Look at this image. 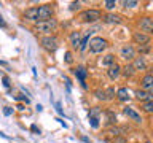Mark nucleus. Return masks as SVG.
Segmentation results:
<instances>
[{
	"mask_svg": "<svg viewBox=\"0 0 153 143\" xmlns=\"http://www.w3.org/2000/svg\"><path fill=\"white\" fill-rule=\"evenodd\" d=\"M132 40L134 43H137V45H147L148 41H150V35H147V33H142V32H134L132 33Z\"/></svg>",
	"mask_w": 153,
	"mask_h": 143,
	"instance_id": "obj_10",
	"label": "nucleus"
},
{
	"mask_svg": "<svg viewBox=\"0 0 153 143\" xmlns=\"http://www.w3.org/2000/svg\"><path fill=\"white\" fill-rule=\"evenodd\" d=\"M123 5H124L126 8H134V7L137 5V2H136V0H129V2L126 0V2H123Z\"/></svg>",
	"mask_w": 153,
	"mask_h": 143,
	"instance_id": "obj_26",
	"label": "nucleus"
},
{
	"mask_svg": "<svg viewBox=\"0 0 153 143\" xmlns=\"http://www.w3.org/2000/svg\"><path fill=\"white\" fill-rule=\"evenodd\" d=\"M24 18L29 19V21H33L37 22V18H38V7H32V8H27L24 11Z\"/></svg>",
	"mask_w": 153,
	"mask_h": 143,
	"instance_id": "obj_15",
	"label": "nucleus"
},
{
	"mask_svg": "<svg viewBox=\"0 0 153 143\" xmlns=\"http://www.w3.org/2000/svg\"><path fill=\"white\" fill-rule=\"evenodd\" d=\"M74 73L76 75V78L80 80V83H81V86L86 89V75H88V72H86V69L85 67H76V69L74 70Z\"/></svg>",
	"mask_w": 153,
	"mask_h": 143,
	"instance_id": "obj_14",
	"label": "nucleus"
},
{
	"mask_svg": "<svg viewBox=\"0 0 153 143\" xmlns=\"http://www.w3.org/2000/svg\"><path fill=\"white\" fill-rule=\"evenodd\" d=\"M113 143H126V140H124L123 137H115V140H113Z\"/></svg>",
	"mask_w": 153,
	"mask_h": 143,
	"instance_id": "obj_34",
	"label": "nucleus"
},
{
	"mask_svg": "<svg viewBox=\"0 0 153 143\" xmlns=\"http://www.w3.org/2000/svg\"><path fill=\"white\" fill-rule=\"evenodd\" d=\"M56 27H57L56 19H48V21H43V22H35L32 30L37 33H50V32H54Z\"/></svg>",
	"mask_w": 153,
	"mask_h": 143,
	"instance_id": "obj_1",
	"label": "nucleus"
},
{
	"mask_svg": "<svg viewBox=\"0 0 153 143\" xmlns=\"http://www.w3.org/2000/svg\"><path fill=\"white\" fill-rule=\"evenodd\" d=\"M78 5H80L78 2H76V3L74 2V3H72V7H70V10H75V8H78Z\"/></svg>",
	"mask_w": 153,
	"mask_h": 143,
	"instance_id": "obj_37",
	"label": "nucleus"
},
{
	"mask_svg": "<svg viewBox=\"0 0 153 143\" xmlns=\"http://www.w3.org/2000/svg\"><path fill=\"white\" fill-rule=\"evenodd\" d=\"M105 94H107V95H105L107 99H113V97H115V95H113V94H115V91H113L112 88H110V89H107V92H105Z\"/></svg>",
	"mask_w": 153,
	"mask_h": 143,
	"instance_id": "obj_29",
	"label": "nucleus"
},
{
	"mask_svg": "<svg viewBox=\"0 0 153 143\" xmlns=\"http://www.w3.org/2000/svg\"><path fill=\"white\" fill-rule=\"evenodd\" d=\"M132 67H134V70H145L147 69V60H145V57H136L132 62Z\"/></svg>",
	"mask_w": 153,
	"mask_h": 143,
	"instance_id": "obj_17",
	"label": "nucleus"
},
{
	"mask_svg": "<svg viewBox=\"0 0 153 143\" xmlns=\"http://www.w3.org/2000/svg\"><path fill=\"white\" fill-rule=\"evenodd\" d=\"M102 64H104V65H108V67H110V65H113V64H115V57H113L112 54L105 56V57H104V60H102Z\"/></svg>",
	"mask_w": 153,
	"mask_h": 143,
	"instance_id": "obj_20",
	"label": "nucleus"
},
{
	"mask_svg": "<svg viewBox=\"0 0 153 143\" xmlns=\"http://www.w3.org/2000/svg\"><path fill=\"white\" fill-rule=\"evenodd\" d=\"M142 110H143L145 113H153V102L142 103Z\"/></svg>",
	"mask_w": 153,
	"mask_h": 143,
	"instance_id": "obj_21",
	"label": "nucleus"
},
{
	"mask_svg": "<svg viewBox=\"0 0 153 143\" xmlns=\"http://www.w3.org/2000/svg\"><path fill=\"white\" fill-rule=\"evenodd\" d=\"M89 122H91V126H93L94 129H97V127H99V118H96V116H89Z\"/></svg>",
	"mask_w": 153,
	"mask_h": 143,
	"instance_id": "obj_25",
	"label": "nucleus"
},
{
	"mask_svg": "<svg viewBox=\"0 0 153 143\" xmlns=\"http://www.w3.org/2000/svg\"><path fill=\"white\" fill-rule=\"evenodd\" d=\"M152 127H153V122H152Z\"/></svg>",
	"mask_w": 153,
	"mask_h": 143,
	"instance_id": "obj_41",
	"label": "nucleus"
},
{
	"mask_svg": "<svg viewBox=\"0 0 153 143\" xmlns=\"http://www.w3.org/2000/svg\"><path fill=\"white\" fill-rule=\"evenodd\" d=\"M2 81H3V86H5V88H10V78H8V76H3Z\"/></svg>",
	"mask_w": 153,
	"mask_h": 143,
	"instance_id": "obj_31",
	"label": "nucleus"
},
{
	"mask_svg": "<svg viewBox=\"0 0 153 143\" xmlns=\"http://www.w3.org/2000/svg\"><path fill=\"white\" fill-rule=\"evenodd\" d=\"M0 27H7V22L3 21V18L0 16Z\"/></svg>",
	"mask_w": 153,
	"mask_h": 143,
	"instance_id": "obj_36",
	"label": "nucleus"
},
{
	"mask_svg": "<svg viewBox=\"0 0 153 143\" xmlns=\"http://www.w3.org/2000/svg\"><path fill=\"white\" fill-rule=\"evenodd\" d=\"M148 49L150 48H147V46H139V52H148Z\"/></svg>",
	"mask_w": 153,
	"mask_h": 143,
	"instance_id": "obj_35",
	"label": "nucleus"
},
{
	"mask_svg": "<svg viewBox=\"0 0 153 143\" xmlns=\"http://www.w3.org/2000/svg\"><path fill=\"white\" fill-rule=\"evenodd\" d=\"M120 54H121V57L124 60H128V62L136 59V49H134L131 45H124L121 48V51H120Z\"/></svg>",
	"mask_w": 153,
	"mask_h": 143,
	"instance_id": "obj_7",
	"label": "nucleus"
},
{
	"mask_svg": "<svg viewBox=\"0 0 153 143\" xmlns=\"http://www.w3.org/2000/svg\"><path fill=\"white\" fill-rule=\"evenodd\" d=\"M107 46H108V41L105 40V38H102V37H94V38L89 40V51L94 52V54L102 52Z\"/></svg>",
	"mask_w": 153,
	"mask_h": 143,
	"instance_id": "obj_2",
	"label": "nucleus"
},
{
	"mask_svg": "<svg viewBox=\"0 0 153 143\" xmlns=\"http://www.w3.org/2000/svg\"><path fill=\"white\" fill-rule=\"evenodd\" d=\"M89 33H91V32H89ZM89 33H86V35L83 37V40H81L80 51H85V49H86V45H88V41H89Z\"/></svg>",
	"mask_w": 153,
	"mask_h": 143,
	"instance_id": "obj_22",
	"label": "nucleus"
},
{
	"mask_svg": "<svg viewBox=\"0 0 153 143\" xmlns=\"http://www.w3.org/2000/svg\"><path fill=\"white\" fill-rule=\"evenodd\" d=\"M53 14H54V10H53L51 5H42V7H38L37 22H43V21H48V19H53Z\"/></svg>",
	"mask_w": 153,
	"mask_h": 143,
	"instance_id": "obj_5",
	"label": "nucleus"
},
{
	"mask_svg": "<svg viewBox=\"0 0 153 143\" xmlns=\"http://www.w3.org/2000/svg\"><path fill=\"white\" fill-rule=\"evenodd\" d=\"M16 99H18V100H22V102H26V103H29V99L26 97V95H22V94H19Z\"/></svg>",
	"mask_w": 153,
	"mask_h": 143,
	"instance_id": "obj_33",
	"label": "nucleus"
},
{
	"mask_svg": "<svg viewBox=\"0 0 153 143\" xmlns=\"http://www.w3.org/2000/svg\"><path fill=\"white\" fill-rule=\"evenodd\" d=\"M40 43H42V46L45 48L48 52H54V51L57 49V46H59V40H57L54 35L43 37L42 40H40Z\"/></svg>",
	"mask_w": 153,
	"mask_h": 143,
	"instance_id": "obj_4",
	"label": "nucleus"
},
{
	"mask_svg": "<svg viewBox=\"0 0 153 143\" xmlns=\"http://www.w3.org/2000/svg\"><path fill=\"white\" fill-rule=\"evenodd\" d=\"M94 94H96V97H97V99H102V100L107 99V97H105V92H104V91H94Z\"/></svg>",
	"mask_w": 153,
	"mask_h": 143,
	"instance_id": "obj_27",
	"label": "nucleus"
},
{
	"mask_svg": "<svg viewBox=\"0 0 153 143\" xmlns=\"http://www.w3.org/2000/svg\"><path fill=\"white\" fill-rule=\"evenodd\" d=\"M121 73L126 76V78H129V76H132L134 73H136V70H134V67H132V64H128L124 69H121Z\"/></svg>",
	"mask_w": 153,
	"mask_h": 143,
	"instance_id": "obj_19",
	"label": "nucleus"
},
{
	"mask_svg": "<svg viewBox=\"0 0 153 143\" xmlns=\"http://www.w3.org/2000/svg\"><path fill=\"white\" fill-rule=\"evenodd\" d=\"M145 143H152V142H145Z\"/></svg>",
	"mask_w": 153,
	"mask_h": 143,
	"instance_id": "obj_40",
	"label": "nucleus"
},
{
	"mask_svg": "<svg viewBox=\"0 0 153 143\" xmlns=\"http://www.w3.org/2000/svg\"><path fill=\"white\" fill-rule=\"evenodd\" d=\"M104 5H105L107 10H113L115 7H117V2H115V0H107V2H104Z\"/></svg>",
	"mask_w": 153,
	"mask_h": 143,
	"instance_id": "obj_23",
	"label": "nucleus"
},
{
	"mask_svg": "<svg viewBox=\"0 0 153 143\" xmlns=\"http://www.w3.org/2000/svg\"><path fill=\"white\" fill-rule=\"evenodd\" d=\"M136 99L140 100L142 103H147V102H153V94L152 92H147L143 89H136Z\"/></svg>",
	"mask_w": 153,
	"mask_h": 143,
	"instance_id": "obj_9",
	"label": "nucleus"
},
{
	"mask_svg": "<svg viewBox=\"0 0 153 143\" xmlns=\"http://www.w3.org/2000/svg\"><path fill=\"white\" fill-rule=\"evenodd\" d=\"M78 19L81 22H96L100 19V11L99 10H85L83 13H80Z\"/></svg>",
	"mask_w": 153,
	"mask_h": 143,
	"instance_id": "obj_3",
	"label": "nucleus"
},
{
	"mask_svg": "<svg viewBox=\"0 0 153 143\" xmlns=\"http://www.w3.org/2000/svg\"><path fill=\"white\" fill-rule=\"evenodd\" d=\"M123 113L126 114V116H128L129 119H132L134 122H142V116H140V114H139V113H137L134 108H131V107H126V108L123 110Z\"/></svg>",
	"mask_w": 153,
	"mask_h": 143,
	"instance_id": "obj_13",
	"label": "nucleus"
},
{
	"mask_svg": "<svg viewBox=\"0 0 153 143\" xmlns=\"http://www.w3.org/2000/svg\"><path fill=\"white\" fill-rule=\"evenodd\" d=\"M3 113H5V116H10V114L13 113V108H10V107H5V110H3Z\"/></svg>",
	"mask_w": 153,
	"mask_h": 143,
	"instance_id": "obj_32",
	"label": "nucleus"
},
{
	"mask_svg": "<svg viewBox=\"0 0 153 143\" xmlns=\"http://www.w3.org/2000/svg\"><path fill=\"white\" fill-rule=\"evenodd\" d=\"M139 27H140L142 33L150 35V33H153V19L152 18H140V21H139Z\"/></svg>",
	"mask_w": 153,
	"mask_h": 143,
	"instance_id": "obj_6",
	"label": "nucleus"
},
{
	"mask_svg": "<svg viewBox=\"0 0 153 143\" xmlns=\"http://www.w3.org/2000/svg\"><path fill=\"white\" fill-rule=\"evenodd\" d=\"M72 60H74V57H72V52L67 51V52H65V62H69V64H70Z\"/></svg>",
	"mask_w": 153,
	"mask_h": 143,
	"instance_id": "obj_30",
	"label": "nucleus"
},
{
	"mask_svg": "<svg viewBox=\"0 0 153 143\" xmlns=\"http://www.w3.org/2000/svg\"><path fill=\"white\" fill-rule=\"evenodd\" d=\"M102 21L105 24H121L123 22V18L118 16V14H113V13H107L102 16Z\"/></svg>",
	"mask_w": 153,
	"mask_h": 143,
	"instance_id": "obj_12",
	"label": "nucleus"
},
{
	"mask_svg": "<svg viewBox=\"0 0 153 143\" xmlns=\"http://www.w3.org/2000/svg\"><path fill=\"white\" fill-rule=\"evenodd\" d=\"M107 114H108V122H110V124H113L115 121H117V116H115L112 111H107Z\"/></svg>",
	"mask_w": 153,
	"mask_h": 143,
	"instance_id": "obj_28",
	"label": "nucleus"
},
{
	"mask_svg": "<svg viewBox=\"0 0 153 143\" xmlns=\"http://www.w3.org/2000/svg\"><path fill=\"white\" fill-rule=\"evenodd\" d=\"M120 75H121V65L115 62L113 65H110V67H108V70H107V76H108L110 80H117Z\"/></svg>",
	"mask_w": 153,
	"mask_h": 143,
	"instance_id": "obj_11",
	"label": "nucleus"
},
{
	"mask_svg": "<svg viewBox=\"0 0 153 143\" xmlns=\"http://www.w3.org/2000/svg\"><path fill=\"white\" fill-rule=\"evenodd\" d=\"M32 130H33V132H37V133H40V130L37 129V126H32Z\"/></svg>",
	"mask_w": 153,
	"mask_h": 143,
	"instance_id": "obj_39",
	"label": "nucleus"
},
{
	"mask_svg": "<svg viewBox=\"0 0 153 143\" xmlns=\"http://www.w3.org/2000/svg\"><path fill=\"white\" fill-rule=\"evenodd\" d=\"M129 91H128V88H120L118 91H117V99L120 100V102H128L129 100Z\"/></svg>",
	"mask_w": 153,
	"mask_h": 143,
	"instance_id": "obj_18",
	"label": "nucleus"
},
{
	"mask_svg": "<svg viewBox=\"0 0 153 143\" xmlns=\"http://www.w3.org/2000/svg\"><path fill=\"white\" fill-rule=\"evenodd\" d=\"M56 108H57V113L62 114V108H61V105H59V103H56Z\"/></svg>",
	"mask_w": 153,
	"mask_h": 143,
	"instance_id": "obj_38",
	"label": "nucleus"
},
{
	"mask_svg": "<svg viewBox=\"0 0 153 143\" xmlns=\"http://www.w3.org/2000/svg\"><path fill=\"white\" fill-rule=\"evenodd\" d=\"M140 89H143V91H147V92H152L153 94V75L152 73H148V75H145L142 78V81H140Z\"/></svg>",
	"mask_w": 153,
	"mask_h": 143,
	"instance_id": "obj_8",
	"label": "nucleus"
},
{
	"mask_svg": "<svg viewBox=\"0 0 153 143\" xmlns=\"http://www.w3.org/2000/svg\"><path fill=\"white\" fill-rule=\"evenodd\" d=\"M70 45H72V48H75V49H80V45H81L80 32H72L70 33Z\"/></svg>",
	"mask_w": 153,
	"mask_h": 143,
	"instance_id": "obj_16",
	"label": "nucleus"
},
{
	"mask_svg": "<svg viewBox=\"0 0 153 143\" xmlns=\"http://www.w3.org/2000/svg\"><path fill=\"white\" fill-rule=\"evenodd\" d=\"M107 133H110V135H113V137H120V129L110 127V129H107Z\"/></svg>",
	"mask_w": 153,
	"mask_h": 143,
	"instance_id": "obj_24",
	"label": "nucleus"
}]
</instances>
